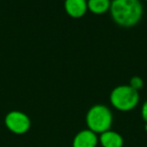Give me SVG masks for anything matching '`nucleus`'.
Listing matches in <instances>:
<instances>
[{
  "instance_id": "nucleus-8",
  "label": "nucleus",
  "mask_w": 147,
  "mask_h": 147,
  "mask_svg": "<svg viewBox=\"0 0 147 147\" xmlns=\"http://www.w3.org/2000/svg\"><path fill=\"white\" fill-rule=\"evenodd\" d=\"M110 7L111 0H88V10L93 14H104L110 10Z\"/></svg>"
},
{
  "instance_id": "nucleus-12",
  "label": "nucleus",
  "mask_w": 147,
  "mask_h": 147,
  "mask_svg": "<svg viewBox=\"0 0 147 147\" xmlns=\"http://www.w3.org/2000/svg\"><path fill=\"white\" fill-rule=\"evenodd\" d=\"M144 1H146V2H147V0H144Z\"/></svg>"
},
{
  "instance_id": "nucleus-6",
  "label": "nucleus",
  "mask_w": 147,
  "mask_h": 147,
  "mask_svg": "<svg viewBox=\"0 0 147 147\" xmlns=\"http://www.w3.org/2000/svg\"><path fill=\"white\" fill-rule=\"evenodd\" d=\"M63 8L71 18H82L88 11V0H65Z\"/></svg>"
},
{
  "instance_id": "nucleus-5",
  "label": "nucleus",
  "mask_w": 147,
  "mask_h": 147,
  "mask_svg": "<svg viewBox=\"0 0 147 147\" xmlns=\"http://www.w3.org/2000/svg\"><path fill=\"white\" fill-rule=\"evenodd\" d=\"M99 144V136L90 129L79 131L73 139V147H97Z\"/></svg>"
},
{
  "instance_id": "nucleus-7",
  "label": "nucleus",
  "mask_w": 147,
  "mask_h": 147,
  "mask_svg": "<svg viewBox=\"0 0 147 147\" xmlns=\"http://www.w3.org/2000/svg\"><path fill=\"white\" fill-rule=\"evenodd\" d=\"M99 144L102 147H123L124 138L120 133L110 129L100 134Z\"/></svg>"
},
{
  "instance_id": "nucleus-1",
  "label": "nucleus",
  "mask_w": 147,
  "mask_h": 147,
  "mask_svg": "<svg viewBox=\"0 0 147 147\" xmlns=\"http://www.w3.org/2000/svg\"><path fill=\"white\" fill-rule=\"evenodd\" d=\"M109 12L117 25L133 27L142 18L143 5L140 0H112Z\"/></svg>"
},
{
  "instance_id": "nucleus-4",
  "label": "nucleus",
  "mask_w": 147,
  "mask_h": 147,
  "mask_svg": "<svg viewBox=\"0 0 147 147\" xmlns=\"http://www.w3.org/2000/svg\"><path fill=\"white\" fill-rule=\"evenodd\" d=\"M4 124L11 133L15 135H23L30 129L31 121L28 115L24 112L13 110L5 115Z\"/></svg>"
},
{
  "instance_id": "nucleus-11",
  "label": "nucleus",
  "mask_w": 147,
  "mask_h": 147,
  "mask_svg": "<svg viewBox=\"0 0 147 147\" xmlns=\"http://www.w3.org/2000/svg\"><path fill=\"white\" fill-rule=\"evenodd\" d=\"M144 130L147 132V123H145V125H144Z\"/></svg>"
},
{
  "instance_id": "nucleus-2",
  "label": "nucleus",
  "mask_w": 147,
  "mask_h": 147,
  "mask_svg": "<svg viewBox=\"0 0 147 147\" xmlns=\"http://www.w3.org/2000/svg\"><path fill=\"white\" fill-rule=\"evenodd\" d=\"M86 124L87 128L99 135L110 130L113 124L112 111L106 105H94L86 114Z\"/></svg>"
},
{
  "instance_id": "nucleus-3",
  "label": "nucleus",
  "mask_w": 147,
  "mask_h": 147,
  "mask_svg": "<svg viewBox=\"0 0 147 147\" xmlns=\"http://www.w3.org/2000/svg\"><path fill=\"white\" fill-rule=\"evenodd\" d=\"M109 100L112 107L116 110L128 112L138 106L140 95L138 91L131 88L129 85H120L111 91Z\"/></svg>"
},
{
  "instance_id": "nucleus-10",
  "label": "nucleus",
  "mask_w": 147,
  "mask_h": 147,
  "mask_svg": "<svg viewBox=\"0 0 147 147\" xmlns=\"http://www.w3.org/2000/svg\"><path fill=\"white\" fill-rule=\"evenodd\" d=\"M141 117H142L143 121L147 123V101H145L141 107Z\"/></svg>"
},
{
  "instance_id": "nucleus-9",
  "label": "nucleus",
  "mask_w": 147,
  "mask_h": 147,
  "mask_svg": "<svg viewBox=\"0 0 147 147\" xmlns=\"http://www.w3.org/2000/svg\"><path fill=\"white\" fill-rule=\"evenodd\" d=\"M129 86H130L131 88L134 89V90H136V91H138V92H139V90H141V89L144 87V81H143V79L141 78V77L134 76V77H132V78L130 79Z\"/></svg>"
}]
</instances>
